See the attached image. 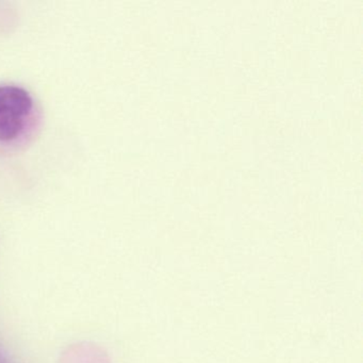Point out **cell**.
<instances>
[{"label":"cell","instance_id":"obj_1","mask_svg":"<svg viewBox=\"0 0 363 363\" xmlns=\"http://www.w3.org/2000/svg\"><path fill=\"white\" fill-rule=\"evenodd\" d=\"M33 99L21 86H0V142L22 135L33 116Z\"/></svg>","mask_w":363,"mask_h":363}]
</instances>
